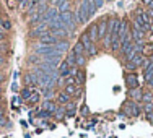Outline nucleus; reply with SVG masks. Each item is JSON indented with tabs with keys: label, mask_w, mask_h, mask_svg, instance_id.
Listing matches in <instances>:
<instances>
[{
	"label": "nucleus",
	"mask_w": 153,
	"mask_h": 138,
	"mask_svg": "<svg viewBox=\"0 0 153 138\" xmlns=\"http://www.w3.org/2000/svg\"><path fill=\"white\" fill-rule=\"evenodd\" d=\"M60 18H62V21H64L65 28H67V30L70 31V32L76 28V23H75V20H74V15H72V12L60 13Z\"/></svg>",
	"instance_id": "f257e3e1"
},
{
	"label": "nucleus",
	"mask_w": 153,
	"mask_h": 138,
	"mask_svg": "<svg viewBox=\"0 0 153 138\" xmlns=\"http://www.w3.org/2000/svg\"><path fill=\"white\" fill-rule=\"evenodd\" d=\"M59 16H60V13H59V10H57V7H49L44 12V15H42V21H44V23H49V21L57 20Z\"/></svg>",
	"instance_id": "f03ea898"
},
{
	"label": "nucleus",
	"mask_w": 153,
	"mask_h": 138,
	"mask_svg": "<svg viewBox=\"0 0 153 138\" xmlns=\"http://www.w3.org/2000/svg\"><path fill=\"white\" fill-rule=\"evenodd\" d=\"M47 32H49V24L42 21V23L36 24V26L33 28L31 32H30V36H31V38H34V36H39V38H41L42 34H47Z\"/></svg>",
	"instance_id": "7ed1b4c3"
},
{
	"label": "nucleus",
	"mask_w": 153,
	"mask_h": 138,
	"mask_svg": "<svg viewBox=\"0 0 153 138\" xmlns=\"http://www.w3.org/2000/svg\"><path fill=\"white\" fill-rule=\"evenodd\" d=\"M59 41H62V39H57L56 36H52L51 32L42 34L41 38H39V44H41V46H56Z\"/></svg>",
	"instance_id": "20e7f679"
},
{
	"label": "nucleus",
	"mask_w": 153,
	"mask_h": 138,
	"mask_svg": "<svg viewBox=\"0 0 153 138\" xmlns=\"http://www.w3.org/2000/svg\"><path fill=\"white\" fill-rule=\"evenodd\" d=\"M108 23H109V20L106 16H103L101 18L100 21H98V38L101 39V41H103L104 39V36H106V31H108Z\"/></svg>",
	"instance_id": "39448f33"
},
{
	"label": "nucleus",
	"mask_w": 153,
	"mask_h": 138,
	"mask_svg": "<svg viewBox=\"0 0 153 138\" xmlns=\"http://www.w3.org/2000/svg\"><path fill=\"white\" fill-rule=\"evenodd\" d=\"M124 107H126L127 114L132 115V117H137V115L140 114V107H138V104L135 103V101H127Z\"/></svg>",
	"instance_id": "423d86ee"
},
{
	"label": "nucleus",
	"mask_w": 153,
	"mask_h": 138,
	"mask_svg": "<svg viewBox=\"0 0 153 138\" xmlns=\"http://www.w3.org/2000/svg\"><path fill=\"white\" fill-rule=\"evenodd\" d=\"M57 72H59V77L60 78H67V77H70V65L67 63V62H60L59 63V68H57Z\"/></svg>",
	"instance_id": "0eeeda50"
},
{
	"label": "nucleus",
	"mask_w": 153,
	"mask_h": 138,
	"mask_svg": "<svg viewBox=\"0 0 153 138\" xmlns=\"http://www.w3.org/2000/svg\"><path fill=\"white\" fill-rule=\"evenodd\" d=\"M126 85H127V88H129V89L138 88V77L135 73H129L126 77Z\"/></svg>",
	"instance_id": "6e6552de"
},
{
	"label": "nucleus",
	"mask_w": 153,
	"mask_h": 138,
	"mask_svg": "<svg viewBox=\"0 0 153 138\" xmlns=\"http://www.w3.org/2000/svg\"><path fill=\"white\" fill-rule=\"evenodd\" d=\"M49 32L52 36H56L57 39H65V38H68L70 36V31L68 30H65V28H57V30H49Z\"/></svg>",
	"instance_id": "1a4fd4ad"
},
{
	"label": "nucleus",
	"mask_w": 153,
	"mask_h": 138,
	"mask_svg": "<svg viewBox=\"0 0 153 138\" xmlns=\"http://www.w3.org/2000/svg\"><path fill=\"white\" fill-rule=\"evenodd\" d=\"M54 3L57 5V10H59V13L70 12V0H56Z\"/></svg>",
	"instance_id": "9d476101"
},
{
	"label": "nucleus",
	"mask_w": 153,
	"mask_h": 138,
	"mask_svg": "<svg viewBox=\"0 0 153 138\" xmlns=\"http://www.w3.org/2000/svg\"><path fill=\"white\" fill-rule=\"evenodd\" d=\"M130 34H132V41L135 42V44H140V46H142V39H143L145 32H142L140 30H137V28L132 26V30H130Z\"/></svg>",
	"instance_id": "9b49d317"
},
{
	"label": "nucleus",
	"mask_w": 153,
	"mask_h": 138,
	"mask_svg": "<svg viewBox=\"0 0 153 138\" xmlns=\"http://www.w3.org/2000/svg\"><path fill=\"white\" fill-rule=\"evenodd\" d=\"M80 42H82V46L85 47V50L86 52H88L90 49H91V47L94 46L93 42H91V39H90V36H88V32H83L82 36H80Z\"/></svg>",
	"instance_id": "f8f14e48"
},
{
	"label": "nucleus",
	"mask_w": 153,
	"mask_h": 138,
	"mask_svg": "<svg viewBox=\"0 0 153 138\" xmlns=\"http://www.w3.org/2000/svg\"><path fill=\"white\" fill-rule=\"evenodd\" d=\"M64 93H67L70 97L72 96H78V94L82 93V88H80L78 85H68V86H65Z\"/></svg>",
	"instance_id": "ddd939ff"
},
{
	"label": "nucleus",
	"mask_w": 153,
	"mask_h": 138,
	"mask_svg": "<svg viewBox=\"0 0 153 138\" xmlns=\"http://www.w3.org/2000/svg\"><path fill=\"white\" fill-rule=\"evenodd\" d=\"M129 31H130L129 30V21H127V20H121V26H119V39L122 41Z\"/></svg>",
	"instance_id": "4468645a"
},
{
	"label": "nucleus",
	"mask_w": 153,
	"mask_h": 138,
	"mask_svg": "<svg viewBox=\"0 0 153 138\" xmlns=\"http://www.w3.org/2000/svg\"><path fill=\"white\" fill-rule=\"evenodd\" d=\"M42 109H44V111H47V112H51V114H54V112L57 111V104L54 103L52 99H46L44 101V104H42Z\"/></svg>",
	"instance_id": "2eb2a0df"
},
{
	"label": "nucleus",
	"mask_w": 153,
	"mask_h": 138,
	"mask_svg": "<svg viewBox=\"0 0 153 138\" xmlns=\"http://www.w3.org/2000/svg\"><path fill=\"white\" fill-rule=\"evenodd\" d=\"M88 36H90V39H91L93 44H94L96 41H100V38H98V24H91V26H90Z\"/></svg>",
	"instance_id": "dca6fc26"
},
{
	"label": "nucleus",
	"mask_w": 153,
	"mask_h": 138,
	"mask_svg": "<svg viewBox=\"0 0 153 138\" xmlns=\"http://www.w3.org/2000/svg\"><path fill=\"white\" fill-rule=\"evenodd\" d=\"M75 81L78 86H82L83 83L86 81V73L83 72V68H78V72H76V77H75Z\"/></svg>",
	"instance_id": "f3484780"
},
{
	"label": "nucleus",
	"mask_w": 153,
	"mask_h": 138,
	"mask_svg": "<svg viewBox=\"0 0 153 138\" xmlns=\"http://www.w3.org/2000/svg\"><path fill=\"white\" fill-rule=\"evenodd\" d=\"M72 52H74V54H75V57H76V55H85V52H86V50H85V47L82 46V42L78 41V42H76V44L74 46Z\"/></svg>",
	"instance_id": "a211bd4d"
},
{
	"label": "nucleus",
	"mask_w": 153,
	"mask_h": 138,
	"mask_svg": "<svg viewBox=\"0 0 153 138\" xmlns=\"http://www.w3.org/2000/svg\"><path fill=\"white\" fill-rule=\"evenodd\" d=\"M57 101H59V104H65V106H67V104L70 103V96H68L67 93L60 91L59 94H57Z\"/></svg>",
	"instance_id": "6ab92c4d"
},
{
	"label": "nucleus",
	"mask_w": 153,
	"mask_h": 138,
	"mask_svg": "<svg viewBox=\"0 0 153 138\" xmlns=\"http://www.w3.org/2000/svg\"><path fill=\"white\" fill-rule=\"evenodd\" d=\"M142 55L143 57L153 55V42H150V44H143V47H142Z\"/></svg>",
	"instance_id": "aec40b11"
},
{
	"label": "nucleus",
	"mask_w": 153,
	"mask_h": 138,
	"mask_svg": "<svg viewBox=\"0 0 153 138\" xmlns=\"http://www.w3.org/2000/svg\"><path fill=\"white\" fill-rule=\"evenodd\" d=\"M56 49L59 50V52H62V54H64L65 50H68V42L62 39V41H59V42H57V44H56Z\"/></svg>",
	"instance_id": "412c9836"
},
{
	"label": "nucleus",
	"mask_w": 153,
	"mask_h": 138,
	"mask_svg": "<svg viewBox=\"0 0 153 138\" xmlns=\"http://www.w3.org/2000/svg\"><path fill=\"white\" fill-rule=\"evenodd\" d=\"M130 96H132L135 101H142V96H143V93H142V89L135 88V89H130Z\"/></svg>",
	"instance_id": "4be33fe9"
},
{
	"label": "nucleus",
	"mask_w": 153,
	"mask_h": 138,
	"mask_svg": "<svg viewBox=\"0 0 153 138\" xmlns=\"http://www.w3.org/2000/svg\"><path fill=\"white\" fill-rule=\"evenodd\" d=\"M142 103H143V104H150V103H153V93H152V91L143 93V96H142Z\"/></svg>",
	"instance_id": "5701e85b"
},
{
	"label": "nucleus",
	"mask_w": 153,
	"mask_h": 138,
	"mask_svg": "<svg viewBox=\"0 0 153 138\" xmlns=\"http://www.w3.org/2000/svg\"><path fill=\"white\" fill-rule=\"evenodd\" d=\"M33 93H34V91H33V88H25L23 91L20 93V96H21V99H26V101H28Z\"/></svg>",
	"instance_id": "b1692460"
},
{
	"label": "nucleus",
	"mask_w": 153,
	"mask_h": 138,
	"mask_svg": "<svg viewBox=\"0 0 153 138\" xmlns=\"http://www.w3.org/2000/svg\"><path fill=\"white\" fill-rule=\"evenodd\" d=\"M56 94V91H54V86H49V88H44V96L46 99H52V96Z\"/></svg>",
	"instance_id": "393cba45"
},
{
	"label": "nucleus",
	"mask_w": 153,
	"mask_h": 138,
	"mask_svg": "<svg viewBox=\"0 0 153 138\" xmlns=\"http://www.w3.org/2000/svg\"><path fill=\"white\" fill-rule=\"evenodd\" d=\"M75 60H76V57H75V54H74V52H70V54H68V57H67V60H65V62H67V63H68V65H70V67H76V63H75Z\"/></svg>",
	"instance_id": "a878e982"
},
{
	"label": "nucleus",
	"mask_w": 153,
	"mask_h": 138,
	"mask_svg": "<svg viewBox=\"0 0 153 138\" xmlns=\"http://www.w3.org/2000/svg\"><path fill=\"white\" fill-rule=\"evenodd\" d=\"M85 62H86L85 55H76V60H75V63H76V67H78V68H82L83 65H85Z\"/></svg>",
	"instance_id": "bb28decb"
},
{
	"label": "nucleus",
	"mask_w": 153,
	"mask_h": 138,
	"mask_svg": "<svg viewBox=\"0 0 153 138\" xmlns=\"http://www.w3.org/2000/svg\"><path fill=\"white\" fill-rule=\"evenodd\" d=\"M39 97H41V96H39V93H33L30 96V99H28V103H30V104H36L39 101Z\"/></svg>",
	"instance_id": "cd10ccee"
},
{
	"label": "nucleus",
	"mask_w": 153,
	"mask_h": 138,
	"mask_svg": "<svg viewBox=\"0 0 153 138\" xmlns=\"http://www.w3.org/2000/svg\"><path fill=\"white\" fill-rule=\"evenodd\" d=\"M2 30L3 31H10V30H12V23H10L8 20H3L2 21Z\"/></svg>",
	"instance_id": "c85d7f7f"
},
{
	"label": "nucleus",
	"mask_w": 153,
	"mask_h": 138,
	"mask_svg": "<svg viewBox=\"0 0 153 138\" xmlns=\"http://www.w3.org/2000/svg\"><path fill=\"white\" fill-rule=\"evenodd\" d=\"M75 107H76V104L70 101V103H68L67 106H65V111H67V112H75Z\"/></svg>",
	"instance_id": "c756f323"
},
{
	"label": "nucleus",
	"mask_w": 153,
	"mask_h": 138,
	"mask_svg": "<svg viewBox=\"0 0 153 138\" xmlns=\"http://www.w3.org/2000/svg\"><path fill=\"white\" fill-rule=\"evenodd\" d=\"M143 111L147 112L148 115H150L152 112H153V103H150V104H143Z\"/></svg>",
	"instance_id": "7c9ffc66"
},
{
	"label": "nucleus",
	"mask_w": 153,
	"mask_h": 138,
	"mask_svg": "<svg viewBox=\"0 0 153 138\" xmlns=\"http://www.w3.org/2000/svg\"><path fill=\"white\" fill-rule=\"evenodd\" d=\"M51 115H52L51 112H47V111H41V112L38 114V117H39V119H49Z\"/></svg>",
	"instance_id": "2f4dec72"
},
{
	"label": "nucleus",
	"mask_w": 153,
	"mask_h": 138,
	"mask_svg": "<svg viewBox=\"0 0 153 138\" xmlns=\"http://www.w3.org/2000/svg\"><path fill=\"white\" fill-rule=\"evenodd\" d=\"M68 85H76L75 77H67L65 78V86H68Z\"/></svg>",
	"instance_id": "473e14b6"
},
{
	"label": "nucleus",
	"mask_w": 153,
	"mask_h": 138,
	"mask_svg": "<svg viewBox=\"0 0 153 138\" xmlns=\"http://www.w3.org/2000/svg\"><path fill=\"white\" fill-rule=\"evenodd\" d=\"M18 0H7V5H8V8H16V5H18Z\"/></svg>",
	"instance_id": "72a5a7b5"
},
{
	"label": "nucleus",
	"mask_w": 153,
	"mask_h": 138,
	"mask_svg": "<svg viewBox=\"0 0 153 138\" xmlns=\"http://www.w3.org/2000/svg\"><path fill=\"white\" fill-rule=\"evenodd\" d=\"M93 3H94V8H101V7L104 5V0H93Z\"/></svg>",
	"instance_id": "f704fd0d"
},
{
	"label": "nucleus",
	"mask_w": 153,
	"mask_h": 138,
	"mask_svg": "<svg viewBox=\"0 0 153 138\" xmlns=\"http://www.w3.org/2000/svg\"><path fill=\"white\" fill-rule=\"evenodd\" d=\"M145 81H147V85L150 86V88H153V73L150 75V77H148L147 80H145Z\"/></svg>",
	"instance_id": "c9c22d12"
},
{
	"label": "nucleus",
	"mask_w": 153,
	"mask_h": 138,
	"mask_svg": "<svg viewBox=\"0 0 153 138\" xmlns=\"http://www.w3.org/2000/svg\"><path fill=\"white\" fill-rule=\"evenodd\" d=\"M62 112H64V109H57V111H56V119H62Z\"/></svg>",
	"instance_id": "e433bc0d"
},
{
	"label": "nucleus",
	"mask_w": 153,
	"mask_h": 138,
	"mask_svg": "<svg viewBox=\"0 0 153 138\" xmlns=\"http://www.w3.org/2000/svg\"><path fill=\"white\" fill-rule=\"evenodd\" d=\"M86 54H88V55H96V47L93 46V47H91V49H90Z\"/></svg>",
	"instance_id": "4c0bfd02"
},
{
	"label": "nucleus",
	"mask_w": 153,
	"mask_h": 138,
	"mask_svg": "<svg viewBox=\"0 0 153 138\" xmlns=\"http://www.w3.org/2000/svg\"><path fill=\"white\" fill-rule=\"evenodd\" d=\"M12 89H13V91H16V89H18V86H16V83H13V85H12Z\"/></svg>",
	"instance_id": "58836bf2"
},
{
	"label": "nucleus",
	"mask_w": 153,
	"mask_h": 138,
	"mask_svg": "<svg viewBox=\"0 0 153 138\" xmlns=\"http://www.w3.org/2000/svg\"><path fill=\"white\" fill-rule=\"evenodd\" d=\"M150 2H152V0H143V3H145V5H150Z\"/></svg>",
	"instance_id": "ea45409f"
},
{
	"label": "nucleus",
	"mask_w": 153,
	"mask_h": 138,
	"mask_svg": "<svg viewBox=\"0 0 153 138\" xmlns=\"http://www.w3.org/2000/svg\"><path fill=\"white\" fill-rule=\"evenodd\" d=\"M148 119H150V122L153 123V114H150V115H148Z\"/></svg>",
	"instance_id": "a19ab883"
},
{
	"label": "nucleus",
	"mask_w": 153,
	"mask_h": 138,
	"mask_svg": "<svg viewBox=\"0 0 153 138\" xmlns=\"http://www.w3.org/2000/svg\"><path fill=\"white\" fill-rule=\"evenodd\" d=\"M104 2H108V0H104Z\"/></svg>",
	"instance_id": "79ce46f5"
}]
</instances>
